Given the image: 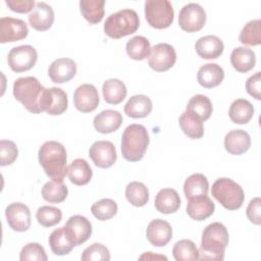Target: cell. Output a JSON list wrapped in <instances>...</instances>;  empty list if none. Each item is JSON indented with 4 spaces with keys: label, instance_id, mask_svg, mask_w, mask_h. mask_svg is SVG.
Returning a JSON list of instances; mask_svg holds the SVG:
<instances>
[{
    "label": "cell",
    "instance_id": "obj_33",
    "mask_svg": "<svg viewBox=\"0 0 261 261\" xmlns=\"http://www.w3.org/2000/svg\"><path fill=\"white\" fill-rule=\"evenodd\" d=\"M104 0H81L80 10L87 21L92 24L98 23L104 16Z\"/></svg>",
    "mask_w": 261,
    "mask_h": 261
},
{
    "label": "cell",
    "instance_id": "obj_1",
    "mask_svg": "<svg viewBox=\"0 0 261 261\" xmlns=\"http://www.w3.org/2000/svg\"><path fill=\"white\" fill-rule=\"evenodd\" d=\"M13 96L32 113L47 112L52 104L50 88L46 89L35 76H23L15 80Z\"/></svg>",
    "mask_w": 261,
    "mask_h": 261
},
{
    "label": "cell",
    "instance_id": "obj_36",
    "mask_svg": "<svg viewBox=\"0 0 261 261\" xmlns=\"http://www.w3.org/2000/svg\"><path fill=\"white\" fill-rule=\"evenodd\" d=\"M125 197L132 205L143 207L149 201V191L143 182L132 181L125 188Z\"/></svg>",
    "mask_w": 261,
    "mask_h": 261
},
{
    "label": "cell",
    "instance_id": "obj_2",
    "mask_svg": "<svg viewBox=\"0 0 261 261\" xmlns=\"http://www.w3.org/2000/svg\"><path fill=\"white\" fill-rule=\"evenodd\" d=\"M40 165L52 179L62 181L67 174V155L65 147L56 141H47L39 149Z\"/></svg>",
    "mask_w": 261,
    "mask_h": 261
},
{
    "label": "cell",
    "instance_id": "obj_18",
    "mask_svg": "<svg viewBox=\"0 0 261 261\" xmlns=\"http://www.w3.org/2000/svg\"><path fill=\"white\" fill-rule=\"evenodd\" d=\"M215 210L213 201L207 195H201L189 199L187 204L188 215L197 221L205 220L210 217Z\"/></svg>",
    "mask_w": 261,
    "mask_h": 261
},
{
    "label": "cell",
    "instance_id": "obj_49",
    "mask_svg": "<svg viewBox=\"0 0 261 261\" xmlns=\"http://www.w3.org/2000/svg\"><path fill=\"white\" fill-rule=\"evenodd\" d=\"M140 260H153V259H157V260H167L166 256L163 255H154L153 252H146L144 253L142 256H140L139 258Z\"/></svg>",
    "mask_w": 261,
    "mask_h": 261
},
{
    "label": "cell",
    "instance_id": "obj_16",
    "mask_svg": "<svg viewBox=\"0 0 261 261\" xmlns=\"http://www.w3.org/2000/svg\"><path fill=\"white\" fill-rule=\"evenodd\" d=\"M76 73V63L70 58H58L54 60L49 68L48 75L55 84L69 82Z\"/></svg>",
    "mask_w": 261,
    "mask_h": 261
},
{
    "label": "cell",
    "instance_id": "obj_4",
    "mask_svg": "<svg viewBox=\"0 0 261 261\" xmlns=\"http://www.w3.org/2000/svg\"><path fill=\"white\" fill-rule=\"evenodd\" d=\"M149 142V135L144 125L139 123L127 125L121 136L122 157L129 162L140 161L147 151Z\"/></svg>",
    "mask_w": 261,
    "mask_h": 261
},
{
    "label": "cell",
    "instance_id": "obj_39",
    "mask_svg": "<svg viewBox=\"0 0 261 261\" xmlns=\"http://www.w3.org/2000/svg\"><path fill=\"white\" fill-rule=\"evenodd\" d=\"M261 20L254 19L245 24L242 29L239 41L247 46H258L261 44Z\"/></svg>",
    "mask_w": 261,
    "mask_h": 261
},
{
    "label": "cell",
    "instance_id": "obj_3",
    "mask_svg": "<svg viewBox=\"0 0 261 261\" xmlns=\"http://www.w3.org/2000/svg\"><path fill=\"white\" fill-rule=\"evenodd\" d=\"M228 241V231L222 223H210L202 232L198 260H223Z\"/></svg>",
    "mask_w": 261,
    "mask_h": 261
},
{
    "label": "cell",
    "instance_id": "obj_5",
    "mask_svg": "<svg viewBox=\"0 0 261 261\" xmlns=\"http://www.w3.org/2000/svg\"><path fill=\"white\" fill-rule=\"evenodd\" d=\"M140 19L134 9H121L110 14L104 22V33L112 39H120L138 31Z\"/></svg>",
    "mask_w": 261,
    "mask_h": 261
},
{
    "label": "cell",
    "instance_id": "obj_40",
    "mask_svg": "<svg viewBox=\"0 0 261 261\" xmlns=\"http://www.w3.org/2000/svg\"><path fill=\"white\" fill-rule=\"evenodd\" d=\"M117 204L112 199H101L94 203L91 207V212L98 220H108L117 213Z\"/></svg>",
    "mask_w": 261,
    "mask_h": 261
},
{
    "label": "cell",
    "instance_id": "obj_17",
    "mask_svg": "<svg viewBox=\"0 0 261 261\" xmlns=\"http://www.w3.org/2000/svg\"><path fill=\"white\" fill-rule=\"evenodd\" d=\"M29 22L33 29L39 32L49 30L54 21V11L52 7L45 2L36 3L35 8L28 16Z\"/></svg>",
    "mask_w": 261,
    "mask_h": 261
},
{
    "label": "cell",
    "instance_id": "obj_15",
    "mask_svg": "<svg viewBox=\"0 0 261 261\" xmlns=\"http://www.w3.org/2000/svg\"><path fill=\"white\" fill-rule=\"evenodd\" d=\"M146 238L154 247H164L172 238L171 225L163 219H154L147 226Z\"/></svg>",
    "mask_w": 261,
    "mask_h": 261
},
{
    "label": "cell",
    "instance_id": "obj_19",
    "mask_svg": "<svg viewBox=\"0 0 261 261\" xmlns=\"http://www.w3.org/2000/svg\"><path fill=\"white\" fill-rule=\"evenodd\" d=\"M48 242L51 251L58 256L68 254L75 247L74 241L65 225L54 229L50 233Z\"/></svg>",
    "mask_w": 261,
    "mask_h": 261
},
{
    "label": "cell",
    "instance_id": "obj_9",
    "mask_svg": "<svg viewBox=\"0 0 261 261\" xmlns=\"http://www.w3.org/2000/svg\"><path fill=\"white\" fill-rule=\"evenodd\" d=\"M38 59V53L36 49L31 45H21L13 47L7 57L8 65L14 72H23L36 64Z\"/></svg>",
    "mask_w": 261,
    "mask_h": 261
},
{
    "label": "cell",
    "instance_id": "obj_43",
    "mask_svg": "<svg viewBox=\"0 0 261 261\" xmlns=\"http://www.w3.org/2000/svg\"><path fill=\"white\" fill-rule=\"evenodd\" d=\"M81 259L83 261H108L110 253L103 244L94 243L83 251Z\"/></svg>",
    "mask_w": 261,
    "mask_h": 261
},
{
    "label": "cell",
    "instance_id": "obj_8",
    "mask_svg": "<svg viewBox=\"0 0 261 261\" xmlns=\"http://www.w3.org/2000/svg\"><path fill=\"white\" fill-rule=\"evenodd\" d=\"M205 22L206 12L198 3H188L179 11L178 24L181 30L188 33H194L202 30Z\"/></svg>",
    "mask_w": 261,
    "mask_h": 261
},
{
    "label": "cell",
    "instance_id": "obj_29",
    "mask_svg": "<svg viewBox=\"0 0 261 261\" xmlns=\"http://www.w3.org/2000/svg\"><path fill=\"white\" fill-rule=\"evenodd\" d=\"M67 175L73 185L85 186L90 182L93 171L87 160L83 158H76L68 166Z\"/></svg>",
    "mask_w": 261,
    "mask_h": 261
},
{
    "label": "cell",
    "instance_id": "obj_24",
    "mask_svg": "<svg viewBox=\"0 0 261 261\" xmlns=\"http://www.w3.org/2000/svg\"><path fill=\"white\" fill-rule=\"evenodd\" d=\"M154 204L160 213L171 214L179 209L180 198L174 189L165 188L157 193Z\"/></svg>",
    "mask_w": 261,
    "mask_h": 261
},
{
    "label": "cell",
    "instance_id": "obj_31",
    "mask_svg": "<svg viewBox=\"0 0 261 261\" xmlns=\"http://www.w3.org/2000/svg\"><path fill=\"white\" fill-rule=\"evenodd\" d=\"M228 115L233 123L245 124L252 119L254 107L252 103L246 99H237L230 104Z\"/></svg>",
    "mask_w": 261,
    "mask_h": 261
},
{
    "label": "cell",
    "instance_id": "obj_6",
    "mask_svg": "<svg viewBox=\"0 0 261 261\" xmlns=\"http://www.w3.org/2000/svg\"><path fill=\"white\" fill-rule=\"evenodd\" d=\"M212 196L227 210L240 209L245 200L242 187L228 177H220L214 181Z\"/></svg>",
    "mask_w": 261,
    "mask_h": 261
},
{
    "label": "cell",
    "instance_id": "obj_25",
    "mask_svg": "<svg viewBox=\"0 0 261 261\" xmlns=\"http://www.w3.org/2000/svg\"><path fill=\"white\" fill-rule=\"evenodd\" d=\"M224 79L223 68L216 63H206L202 65L197 74L198 83L207 89L217 87Z\"/></svg>",
    "mask_w": 261,
    "mask_h": 261
},
{
    "label": "cell",
    "instance_id": "obj_22",
    "mask_svg": "<svg viewBox=\"0 0 261 261\" xmlns=\"http://www.w3.org/2000/svg\"><path fill=\"white\" fill-rule=\"evenodd\" d=\"M65 226L70 232L75 246H80L88 241L92 234V224L83 215H73L69 217Z\"/></svg>",
    "mask_w": 261,
    "mask_h": 261
},
{
    "label": "cell",
    "instance_id": "obj_35",
    "mask_svg": "<svg viewBox=\"0 0 261 261\" xmlns=\"http://www.w3.org/2000/svg\"><path fill=\"white\" fill-rule=\"evenodd\" d=\"M125 50L132 59L144 60L150 55L151 45L149 40L144 36H136L126 43Z\"/></svg>",
    "mask_w": 261,
    "mask_h": 261
},
{
    "label": "cell",
    "instance_id": "obj_44",
    "mask_svg": "<svg viewBox=\"0 0 261 261\" xmlns=\"http://www.w3.org/2000/svg\"><path fill=\"white\" fill-rule=\"evenodd\" d=\"M48 259L44 248L38 243H29L20 251L19 260L28 261V260H38V261H46Z\"/></svg>",
    "mask_w": 261,
    "mask_h": 261
},
{
    "label": "cell",
    "instance_id": "obj_48",
    "mask_svg": "<svg viewBox=\"0 0 261 261\" xmlns=\"http://www.w3.org/2000/svg\"><path fill=\"white\" fill-rule=\"evenodd\" d=\"M260 71H257L255 74L251 75L246 82V90L249 95H251L256 100H260V90H261V79Z\"/></svg>",
    "mask_w": 261,
    "mask_h": 261
},
{
    "label": "cell",
    "instance_id": "obj_26",
    "mask_svg": "<svg viewBox=\"0 0 261 261\" xmlns=\"http://www.w3.org/2000/svg\"><path fill=\"white\" fill-rule=\"evenodd\" d=\"M153 108L151 99L146 95L132 96L124 105V113L132 118H143L148 116Z\"/></svg>",
    "mask_w": 261,
    "mask_h": 261
},
{
    "label": "cell",
    "instance_id": "obj_11",
    "mask_svg": "<svg viewBox=\"0 0 261 261\" xmlns=\"http://www.w3.org/2000/svg\"><path fill=\"white\" fill-rule=\"evenodd\" d=\"M5 216L9 227L14 231H27L31 226V211L20 202L9 204L5 209Z\"/></svg>",
    "mask_w": 261,
    "mask_h": 261
},
{
    "label": "cell",
    "instance_id": "obj_28",
    "mask_svg": "<svg viewBox=\"0 0 261 261\" xmlns=\"http://www.w3.org/2000/svg\"><path fill=\"white\" fill-rule=\"evenodd\" d=\"M230 62L237 71L246 73L255 66L256 55L249 48L237 47L230 54Z\"/></svg>",
    "mask_w": 261,
    "mask_h": 261
},
{
    "label": "cell",
    "instance_id": "obj_20",
    "mask_svg": "<svg viewBox=\"0 0 261 261\" xmlns=\"http://www.w3.org/2000/svg\"><path fill=\"white\" fill-rule=\"evenodd\" d=\"M195 49L197 54L203 59H216L222 54L224 45L220 38L208 35L200 38L196 42Z\"/></svg>",
    "mask_w": 261,
    "mask_h": 261
},
{
    "label": "cell",
    "instance_id": "obj_10",
    "mask_svg": "<svg viewBox=\"0 0 261 261\" xmlns=\"http://www.w3.org/2000/svg\"><path fill=\"white\" fill-rule=\"evenodd\" d=\"M176 61V52L174 48L167 43H159L151 48L148 59L149 66L158 72L170 69Z\"/></svg>",
    "mask_w": 261,
    "mask_h": 261
},
{
    "label": "cell",
    "instance_id": "obj_13",
    "mask_svg": "<svg viewBox=\"0 0 261 261\" xmlns=\"http://www.w3.org/2000/svg\"><path fill=\"white\" fill-rule=\"evenodd\" d=\"M29 29L22 19L13 17L0 18V43H10L27 38Z\"/></svg>",
    "mask_w": 261,
    "mask_h": 261
},
{
    "label": "cell",
    "instance_id": "obj_45",
    "mask_svg": "<svg viewBox=\"0 0 261 261\" xmlns=\"http://www.w3.org/2000/svg\"><path fill=\"white\" fill-rule=\"evenodd\" d=\"M18 155L17 146L10 140L0 141V165L6 166L12 164Z\"/></svg>",
    "mask_w": 261,
    "mask_h": 261
},
{
    "label": "cell",
    "instance_id": "obj_42",
    "mask_svg": "<svg viewBox=\"0 0 261 261\" xmlns=\"http://www.w3.org/2000/svg\"><path fill=\"white\" fill-rule=\"evenodd\" d=\"M50 90L52 93V104L50 108L47 110V113L50 115H60L67 109V95L60 88L52 87L50 88Z\"/></svg>",
    "mask_w": 261,
    "mask_h": 261
},
{
    "label": "cell",
    "instance_id": "obj_34",
    "mask_svg": "<svg viewBox=\"0 0 261 261\" xmlns=\"http://www.w3.org/2000/svg\"><path fill=\"white\" fill-rule=\"evenodd\" d=\"M41 194L45 201L57 204L63 202L66 199L68 195V190L62 181L50 180L43 186Z\"/></svg>",
    "mask_w": 261,
    "mask_h": 261
},
{
    "label": "cell",
    "instance_id": "obj_14",
    "mask_svg": "<svg viewBox=\"0 0 261 261\" xmlns=\"http://www.w3.org/2000/svg\"><path fill=\"white\" fill-rule=\"evenodd\" d=\"M99 101V93L96 87L91 84L79 86L73 93L74 106L83 113L94 111L98 107Z\"/></svg>",
    "mask_w": 261,
    "mask_h": 261
},
{
    "label": "cell",
    "instance_id": "obj_41",
    "mask_svg": "<svg viewBox=\"0 0 261 261\" xmlns=\"http://www.w3.org/2000/svg\"><path fill=\"white\" fill-rule=\"evenodd\" d=\"M36 218L42 226L51 227L61 221L62 212L57 207L42 206L37 210Z\"/></svg>",
    "mask_w": 261,
    "mask_h": 261
},
{
    "label": "cell",
    "instance_id": "obj_23",
    "mask_svg": "<svg viewBox=\"0 0 261 261\" xmlns=\"http://www.w3.org/2000/svg\"><path fill=\"white\" fill-rule=\"evenodd\" d=\"M225 150L231 155H241L251 147L250 135L243 129H232L224 138Z\"/></svg>",
    "mask_w": 261,
    "mask_h": 261
},
{
    "label": "cell",
    "instance_id": "obj_12",
    "mask_svg": "<svg viewBox=\"0 0 261 261\" xmlns=\"http://www.w3.org/2000/svg\"><path fill=\"white\" fill-rule=\"evenodd\" d=\"M89 156L97 167L109 168L116 159L117 154L114 145L109 141H97L89 150Z\"/></svg>",
    "mask_w": 261,
    "mask_h": 261
},
{
    "label": "cell",
    "instance_id": "obj_21",
    "mask_svg": "<svg viewBox=\"0 0 261 261\" xmlns=\"http://www.w3.org/2000/svg\"><path fill=\"white\" fill-rule=\"evenodd\" d=\"M122 120L123 118L120 112L112 109H106L94 117L93 124L98 133L110 134L119 128Z\"/></svg>",
    "mask_w": 261,
    "mask_h": 261
},
{
    "label": "cell",
    "instance_id": "obj_47",
    "mask_svg": "<svg viewBox=\"0 0 261 261\" xmlns=\"http://www.w3.org/2000/svg\"><path fill=\"white\" fill-rule=\"evenodd\" d=\"M5 3L12 11L17 13L30 12L36 6L34 0H6Z\"/></svg>",
    "mask_w": 261,
    "mask_h": 261
},
{
    "label": "cell",
    "instance_id": "obj_37",
    "mask_svg": "<svg viewBox=\"0 0 261 261\" xmlns=\"http://www.w3.org/2000/svg\"><path fill=\"white\" fill-rule=\"evenodd\" d=\"M187 110L195 113L203 121H205L210 118L213 111V106L207 96L195 95L188 102Z\"/></svg>",
    "mask_w": 261,
    "mask_h": 261
},
{
    "label": "cell",
    "instance_id": "obj_27",
    "mask_svg": "<svg viewBox=\"0 0 261 261\" xmlns=\"http://www.w3.org/2000/svg\"><path fill=\"white\" fill-rule=\"evenodd\" d=\"M178 123L182 133L190 139H201L204 135L203 120L189 110L181 113L178 118Z\"/></svg>",
    "mask_w": 261,
    "mask_h": 261
},
{
    "label": "cell",
    "instance_id": "obj_7",
    "mask_svg": "<svg viewBox=\"0 0 261 261\" xmlns=\"http://www.w3.org/2000/svg\"><path fill=\"white\" fill-rule=\"evenodd\" d=\"M145 17L152 28L166 29L173 21V7L168 0H147L145 2Z\"/></svg>",
    "mask_w": 261,
    "mask_h": 261
},
{
    "label": "cell",
    "instance_id": "obj_30",
    "mask_svg": "<svg viewBox=\"0 0 261 261\" xmlns=\"http://www.w3.org/2000/svg\"><path fill=\"white\" fill-rule=\"evenodd\" d=\"M103 98L106 103L119 104L126 97L127 90L123 82L118 79H109L104 82L102 86Z\"/></svg>",
    "mask_w": 261,
    "mask_h": 261
},
{
    "label": "cell",
    "instance_id": "obj_32",
    "mask_svg": "<svg viewBox=\"0 0 261 261\" xmlns=\"http://www.w3.org/2000/svg\"><path fill=\"white\" fill-rule=\"evenodd\" d=\"M209 190V182L207 177L202 173L191 174L184 184V193L187 199L207 195Z\"/></svg>",
    "mask_w": 261,
    "mask_h": 261
},
{
    "label": "cell",
    "instance_id": "obj_38",
    "mask_svg": "<svg viewBox=\"0 0 261 261\" xmlns=\"http://www.w3.org/2000/svg\"><path fill=\"white\" fill-rule=\"evenodd\" d=\"M172 255L176 261H193L199 259V250L193 241L184 239L175 243Z\"/></svg>",
    "mask_w": 261,
    "mask_h": 261
},
{
    "label": "cell",
    "instance_id": "obj_46",
    "mask_svg": "<svg viewBox=\"0 0 261 261\" xmlns=\"http://www.w3.org/2000/svg\"><path fill=\"white\" fill-rule=\"evenodd\" d=\"M246 213H247V217L248 219L256 224V225H259L261 223V216H260V213H261V200L259 197H256L254 199H252L247 207V210H246Z\"/></svg>",
    "mask_w": 261,
    "mask_h": 261
}]
</instances>
